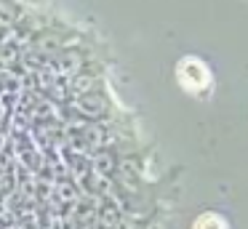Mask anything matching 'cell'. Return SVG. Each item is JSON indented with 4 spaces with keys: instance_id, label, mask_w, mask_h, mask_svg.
Segmentation results:
<instances>
[{
    "instance_id": "1",
    "label": "cell",
    "mask_w": 248,
    "mask_h": 229,
    "mask_svg": "<svg viewBox=\"0 0 248 229\" xmlns=\"http://www.w3.org/2000/svg\"><path fill=\"white\" fill-rule=\"evenodd\" d=\"M179 83L187 91H203L208 85V69L198 59H182L179 64Z\"/></svg>"
},
{
    "instance_id": "2",
    "label": "cell",
    "mask_w": 248,
    "mask_h": 229,
    "mask_svg": "<svg viewBox=\"0 0 248 229\" xmlns=\"http://www.w3.org/2000/svg\"><path fill=\"white\" fill-rule=\"evenodd\" d=\"M195 229H227L224 218L216 216V213H203V216L195 221Z\"/></svg>"
}]
</instances>
